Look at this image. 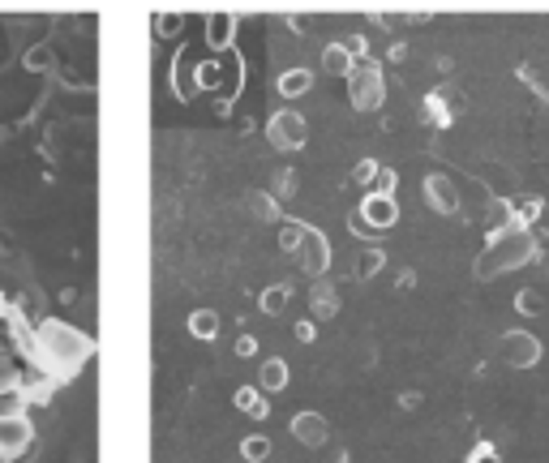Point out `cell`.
Instances as JSON below:
<instances>
[{"label": "cell", "instance_id": "obj_1", "mask_svg": "<svg viewBox=\"0 0 549 463\" xmlns=\"http://www.w3.org/2000/svg\"><path fill=\"white\" fill-rule=\"evenodd\" d=\"M528 258H537V236L528 232L524 223H515V228H506V232H498V236L489 241L485 258L477 262V275L480 279H494L498 270L524 267Z\"/></svg>", "mask_w": 549, "mask_h": 463}, {"label": "cell", "instance_id": "obj_2", "mask_svg": "<svg viewBox=\"0 0 549 463\" xmlns=\"http://www.w3.org/2000/svg\"><path fill=\"white\" fill-rule=\"evenodd\" d=\"M39 352L48 361H61V365H77L91 352V343H86V335H77L73 326H65V322H44L39 326Z\"/></svg>", "mask_w": 549, "mask_h": 463}, {"label": "cell", "instance_id": "obj_3", "mask_svg": "<svg viewBox=\"0 0 549 463\" xmlns=\"http://www.w3.org/2000/svg\"><path fill=\"white\" fill-rule=\"evenodd\" d=\"M348 95H352V108L357 112H374L378 103H383V69L365 56V60H357L352 65V74H348Z\"/></svg>", "mask_w": 549, "mask_h": 463}, {"label": "cell", "instance_id": "obj_4", "mask_svg": "<svg viewBox=\"0 0 549 463\" xmlns=\"http://www.w3.org/2000/svg\"><path fill=\"white\" fill-rule=\"evenodd\" d=\"M498 352H502V361L506 365H515V369H528V365H537L541 361V339L537 335H528V331H506L498 343Z\"/></svg>", "mask_w": 549, "mask_h": 463}, {"label": "cell", "instance_id": "obj_5", "mask_svg": "<svg viewBox=\"0 0 549 463\" xmlns=\"http://www.w3.org/2000/svg\"><path fill=\"white\" fill-rule=\"evenodd\" d=\"M305 138H310V124H305L301 112H275L270 116V147L296 150V147H305Z\"/></svg>", "mask_w": 549, "mask_h": 463}, {"label": "cell", "instance_id": "obj_6", "mask_svg": "<svg viewBox=\"0 0 549 463\" xmlns=\"http://www.w3.org/2000/svg\"><path fill=\"white\" fill-rule=\"evenodd\" d=\"M360 223L365 228H378V232H386V228H395L400 223V202L391 194H365V202H360Z\"/></svg>", "mask_w": 549, "mask_h": 463}, {"label": "cell", "instance_id": "obj_7", "mask_svg": "<svg viewBox=\"0 0 549 463\" xmlns=\"http://www.w3.org/2000/svg\"><path fill=\"white\" fill-rule=\"evenodd\" d=\"M296 258H301V270H305V275H322V270L331 267V244H327L322 232L305 228V236L296 244Z\"/></svg>", "mask_w": 549, "mask_h": 463}, {"label": "cell", "instance_id": "obj_8", "mask_svg": "<svg viewBox=\"0 0 549 463\" xmlns=\"http://www.w3.org/2000/svg\"><path fill=\"white\" fill-rule=\"evenodd\" d=\"M30 446V420L26 416H0V455H22Z\"/></svg>", "mask_w": 549, "mask_h": 463}, {"label": "cell", "instance_id": "obj_9", "mask_svg": "<svg viewBox=\"0 0 549 463\" xmlns=\"http://www.w3.org/2000/svg\"><path fill=\"white\" fill-rule=\"evenodd\" d=\"M292 438L305 442V446H322V442L331 438V425H327V416L301 412V416H292Z\"/></svg>", "mask_w": 549, "mask_h": 463}, {"label": "cell", "instance_id": "obj_10", "mask_svg": "<svg viewBox=\"0 0 549 463\" xmlns=\"http://www.w3.org/2000/svg\"><path fill=\"white\" fill-rule=\"evenodd\" d=\"M425 202H430L438 215H455L459 211V194L451 189L447 176H425Z\"/></svg>", "mask_w": 549, "mask_h": 463}, {"label": "cell", "instance_id": "obj_11", "mask_svg": "<svg viewBox=\"0 0 549 463\" xmlns=\"http://www.w3.org/2000/svg\"><path fill=\"white\" fill-rule=\"evenodd\" d=\"M352 65H357V60L348 56L343 44H327V48H322V69H327L331 77H348L352 74Z\"/></svg>", "mask_w": 549, "mask_h": 463}, {"label": "cell", "instance_id": "obj_12", "mask_svg": "<svg viewBox=\"0 0 549 463\" xmlns=\"http://www.w3.org/2000/svg\"><path fill=\"white\" fill-rule=\"evenodd\" d=\"M232 35H237V18H228V13H215V18L206 22V44H211V48H228Z\"/></svg>", "mask_w": 549, "mask_h": 463}, {"label": "cell", "instance_id": "obj_13", "mask_svg": "<svg viewBox=\"0 0 549 463\" xmlns=\"http://www.w3.org/2000/svg\"><path fill=\"white\" fill-rule=\"evenodd\" d=\"M310 86H313V74H310V69H287V74L279 77V95H284V99L305 95Z\"/></svg>", "mask_w": 549, "mask_h": 463}, {"label": "cell", "instance_id": "obj_14", "mask_svg": "<svg viewBox=\"0 0 549 463\" xmlns=\"http://www.w3.org/2000/svg\"><path fill=\"white\" fill-rule=\"evenodd\" d=\"M258 382H262V390H284V387H287V365L279 361V356L262 361V373H258Z\"/></svg>", "mask_w": 549, "mask_h": 463}, {"label": "cell", "instance_id": "obj_15", "mask_svg": "<svg viewBox=\"0 0 549 463\" xmlns=\"http://www.w3.org/2000/svg\"><path fill=\"white\" fill-rule=\"evenodd\" d=\"M485 228L498 236V232H506V228H515V211L506 206V202H489V211H485Z\"/></svg>", "mask_w": 549, "mask_h": 463}, {"label": "cell", "instance_id": "obj_16", "mask_svg": "<svg viewBox=\"0 0 549 463\" xmlns=\"http://www.w3.org/2000/svg\"><path fill=\"white\" fill-rule=\"evenodd\" d=\"M190 331H193V339H215L219 335V314H211V309L190 314Z\"/></svg>", "mask_w": 549, "mask_h": 463}, {"label": "cell", "instance_id": "obj_17", "mask_svg": "<svg viewBox=\"0 0 549 463\" xmlns=\"http://www.w3.org/2000/svg\"><path fill=\"white\" fill-rule=\"evenodd\" d=\"M237 408H240V412H249V416H258V420L270 412V403H266V399L254 387H240L237 390Z\"/></svg>", "mask_w": 549, "mask_h": 463}, {"label": "cell", "instance_id": "obj_18", "mask_svg": "<svg viewBox=\"0 0 549 463\" xmlns=\"http://www.w3.org/2000/svg\"><path fill=\"white\" fill-rule=\"evenodd\" d=\"M383 262H386L383 249H365L357 258V267H352V275H357V279H374V275L383 270Z\"/></svg>", "mask_w": 549, "mask_h": 463}, {"label": "cell", "instance_id": "obj_19", "mask_svg": "<svg viewBox=\"0 0 549 463\" xmlns=\"http://www.w3.org/2000/svg\"><path fill=\"white\" fill-rule=\"evenodd\" d=\"M284 309H287V288H284V283L266 288V292H262V314L275 317V314H284Z\"/></svg>", "mask_w": 549, "mask_h": 463}, {"label": "cell", "instance_id": "obj_20", "mask_svg": "<svg viewBox=\"0 0 549 463\" xmlns=\"http://www.w3.org/2000/svg\"><path fill=\"white\" fill-rule=\"evenodd\" d=\"M249 211H254L258 220H266V223L279 220V206H275V202H270L266 194H249Z\"/></svg>", "mask_w": 549, "mask_h": 463}, {"label": "cell", "instance_id": "obj_21", "mask_svg": "<svg viewBox=\"0 0 549 463\" xmlns=\"http://www.w3.org/2000/svg\"><path fill=\"white\" fill-rule=\"evenodd\" d=\"M313 309H318L322 317L335 314V309H339V296H335V288H327V283H322V288H313Z\"/></svg>", "mask_w": 549, "mask_h": 463}, {"label": "cell", "instance_id": "obj_22", "mask_svg": "<svg viewBox=\"0 0 549 463\" xmlns=\"http://www.w3.org/2000/svg\"><path fill=\"white\" fill-rule=\"evenodd\" d=\"M301 236H305V223H284V232H279V244H284V253H296Z\"/></svg>", "mask_w": 549, "mask_h": 463}, {"label": "cell", "instance_id": "obj_23", "mask_svg": "<svg viewBox=\"0 0 549 463\" xmlns=\"http://www.w3.org/2000/svg\"><path fill=\"white\" fill-rule=\"evenodd\" d=\"M240 451H245V459H249V463H262L266 455H270V442H266V438H245V446H240Z\"/></svg>", "mask_w": 549, "mask_h": 463}, {"label": "cell", "instance_id": "obj_24", "mask_svg": "<svg viewBox=\"0 0 549 463\" xmlns=\"http://www.w3.org/2000/svg\"><path fill=\"white\" fill-rule=\"evenodd\" d=\"M425 116H430V124H438V129H447V124H451L447 108H442V99H425Z\"/></svg>", "mask_w": 549, "mask_h": 463}, {"label": "cell", "instance_id": "obj_25", "mask_svg": "<svg viewBox=\"0 0 549 463\" xmlns=\"http://www.w3.org/2000/svg\"><path fill=\"white\" fill-rule=\"evenodd\" d=\"M395 189V172L391 168H378V176L369 180V194H391Z\"/></svg>", "mask_w": 549, "mask_h": 463}, {"label": "cell", "instance_id": "obj_26", "mask_svg": "<svg viewBox=\"0 0 549 463\" xmlns=\"http://www.w3.org/2000/svg\"><path fill=\"white\" fill-rule=\"evenodd\" d=\"M374 176H378V164H374V159L357 164V172H352V180H357V185H365V189H369V180H374Z\"/></svg>", "mask_w": 549, "mask_h": 463}, {"label": "cell", "instance_id": "obj_27", "mask_svg": "<svg viewBox=\"0 0 549 463\" xmlns=\"http://www.w3.org/2000/svg\"><path fill=\"white\" fill-rule=\"evenodd\" d=\"M520 314H541V296L532 292V288L520 292Z\"/></svg>", "mask_w": 549, "mask_h": 463}, {"label": "cell", "instance_id": "obj_28", "mask_svg": "<svg viewBox=\"0 0 549 463\" xmlns=\"http://www.w3.org/2000/svg\"><path fill=\"white\" fill-rule=\"evenodd\" d=\"M155 30H159V35H176V30H181V13H164V18L155 22Z\"/></svg>", "mask_w": 549, "mask_h": 463}, {"label": "cell", "instance_id": "obj_29", "mask_svg": "<svg viewBox=\"0 0 549 463\" xmlns=\"http://www.w3.org/2000/svg\"><path fill=\"white\" fill-rule=\"evenodd\" d=\"M472 463H502V459H498V451H494L489 442H480L477 451H472Z\"/></svg>", "mask_w": 549, "mask_h": 463}, {"label": "cell", "instance_id": "obj_30", "mask_svg": "<svg viewBox=\"0 0 549 463\" xmlns=\"http://www.w3.org/2000/svg\"><path fill=\"white\" fill-rule=\"evenodd\" d=\"M296 339H301V343L313 339V322H301V326H296Z\"/></svg>", "mask_w": 549, "mask_h": 463}, {"label": "cell", "instance_id": "obj_31", "mask_svg": "<svg viewBox=\"0 0 549 463\" xmlns=\"http://www.w3.org/2000/svg\"><path fill=\"white\" fill-rule=\"evenodd\" d=\"M292 185H296V176H292V172H284V176H279V194H292Z\"/></svg>", "mask_w": 549, "mask_h": 463}, {"label": "cell", "instance_id": "obj_32", "mask_svg": "<svg viewBox=\"0 0 549 463\" xmlns=\"http://www.w3.org/2000/svg\"><path fill=\"white\" fill-rule=\"evenodd\" d=\"M537 258H541V267L549 270V249H545V253H537Z\"/></svg>", "mask_w": 549, "mask_h": 463}]
</instances>
